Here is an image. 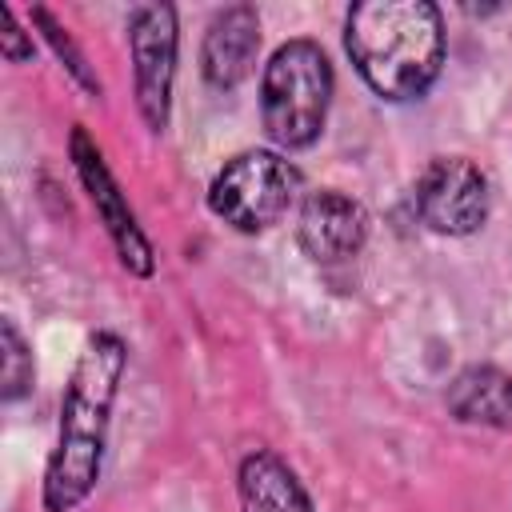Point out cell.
Segmentation results:
<instances>
[{"label":"cell","mask_w":512,"mask_h":512,"mask_svg":"<svg viewBox=\"0 0 512 512\" xmlns=\"http://www.w3.org/2000/svg\"><path fill=\"white\" fill-rule=\"evenodd\" d=\"M132 344L116 328H92L68 368L56 432L40 472V512H80L108 468L112 420L128 380Z\"/></svg>","instance_id":"obj_1"},{"label":"cell","mask_w":512,"mask_h":512,"mask_svg":"<svg viewBox=\"0 0 512 512\" xmlns=\"http://www.w3.org/2000/svg\"><path fill=\"white\" fill-rule=\"evenodd\" d=\"M340 44L380 104H420L448 68V24L432 0H360L344 8Z\"/></svg>","instance_id":"obj_2"},{"label":"cell","mask_w":512,"mask_h":512,"mask_svg":"<svg viewBox=\"0 0 512 512\" xmlns=\"http://www.w3.org/2000/svg\"><path fill=\"white\" fill-rule=\"evenodd\" d=\"M336 100V64L316 36L280 40L264 64L256 84V116L264 140L288 156L320 144Z\"/></svg>","instance_id":"obj_3"},{"label":"cell","mask_w":512,"mask_h":512,"mask_svg":"<svg viewBox=\"0 0 512 512\" xmlns=\"http://www.w3.org/2000/svg\"><path fill=\"white\" fill-rule=\"evenodd\" d=\"M304 192V172L288 152L252 144L216 164L204 188V208L236 236H264L296 212Z\"/></svg>","instance_id":"obj_4"},{"label":"cell","mask_w":512,"mask_h":512,"mask_svg":"<svg viewBox=\"0 0 512 512\" xmlns=\"http://www.w3.org/2000/svg\"><path fill=\"white\" fill-rule=\"evenodd\" d=\"M64 152H68L72 176H76V184H80V192H84V200H88V208H92V216H96V224H100V232H104V240L116 256V264L132 280H152L156 268H160L156 244H152L148 228L140 224L120 176L112 172V164H108L100 140L88 132V124L68 128Z\"/></svg>","instance_id":"obj_5"},{"label":"cell","mask_w":512,"mask_h":512,"mask_svg":"<svg viewBox=\"0 0 512 512\" xmlns=\"http://www.w3.org/2000/svg\"><path fill=\"white\" fill-rule=\"evenodd\" d=\"M180 8L176 4H132L124 12V44H128V76H132V108L148 136H164L176 104L180 76Z\"/></svg>","instance_id":"obj_6"},{"label":"cell","mask_w":512,"mask_h":512,"mask_svg":"<svg viewBox=\"0 0 512 512\" xmlns=\"http://www.w3.org/2000/svg\"><path fill=\"white\" fill-rule=\"evenodd\" d=\"M412 216L440 240H468L492 216V180L464 152H436L412 180Z\"/></svg>","instance_id":"obj_7"},{"label":"cell","mask_w":512,"mask_h":512,"mask_svg":"<svg viewBox=\"0 0 512 512\" xmlns=\"http://www.w3.org/2000/svg\"><path fill=\"white\" fill-rule=\"evenodd\" d=\"M292 236H296L300 256L312 268L332 272L364 256L368 236H372V216L364 200H356L352 192L336 184H320L300 196L292 212Z\"/></svg>","instance_id":"obj_8"},{"label":"cell","mask_w":512,"mask_h":512,"mask_svg":"<svg viewBox=\"0 0 512 512\" xmlns=\"http://www.w3.org/2000/svg\"><path fill=\"white\" fill-rule=\"evenodd\" d=\"M260 48H264V20L256 4L232 0V4L212 8L200 32V48H196L204 88L216 96L240 92L260 64Z\"/></svg>","instance_id":"obj_9"},{"label":"cell","mask_w":512,"mask_h":512,"mask_svg":"<svg viewBox=\"0 0 512 512\" xmlns=\"http://www.w3.org/2000/svg\"><path fill=\"white\" fill-rule=\"evenodd\" d=\"M232 492L240 512H320L296 464L272 444H252L236 456Z\"/></svg>","instance_id":"obj_10"},{"label":"cell","mask_w":512,"mask_h":512,"mask_svg":"<svg viewBox=\"0 0 512 512\" xmlns=\"http://www.w3.org/2000/svg\"><path fill=\"white\" fill-rule=\"evenodd\" d=\"M440 404L460 428L512 432V372L492 360H472L448 376Z\"/></svg>","instance_id":"obj_11"},{"label":"cell","mask_w":512,"mask_h":512,"mask_svg":"<svg viewBox=\"0 0 512 512\" xmlns=\"http://www.w3.org/2000/svg\"><path fill=\"white\" fill-rule=\"evenodd\" d=\"M28 24H32V32L40 36V44L52 52V60L64 68V76H68L88 100H100V96H104V80H100L96 64L88 60V52L80 48V40L72 36V28H68L48 4H32V8H28Z\"/></svg>","instance_id":"obj_12"},{"label":"cell","mask_w":512,"mask_h":512,"mask_svg":"<svg viewBox=\"0 0 512 512\" xmlns=\"http://www.w3.org/2000/svg\"><path fill=\"white\" fill-rule=\"evenodd\" d=\"M32 388H36L32 340L20 332V324L12 316H4L0 320V400L20 404L24 396H32Z\"/></svg>","instance_id":"obj_13"},{"label":"cell","mask_w":512,"mask_h":512,"mask_svg":"<svg viewBox=\"0 0 512 512\" xmlns=\"http://www.w3.org/2000/svg\"><path fill=\"white\" fill-rule=\"evenodd\" d=\"M32 24H24V16L12 4H0V56L12 68H28L36 64V40H32Z\"/></svg>","instance_id":"obj_14"}]
</instances>
